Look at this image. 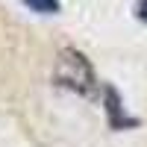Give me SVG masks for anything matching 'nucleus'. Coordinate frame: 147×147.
<instances>
[{"mask_svg":"<svg viewBox=\"0 0 147 147\" xmlns=\"http://www.w3.org/2000/svg\"><path fill=\"white\" fill-rule=\"evenodd\" d=\"M32 12H41V15H50V12L59 9V0H24Z\"/></svg>","mask_w":147,"mask_h":147,"instance_id":"1","label":"nucleus"},{"mask_svg":"<svg viewBox=\"0 0 147 147\" xmlns=\"http://www.w3.org/2000/svg\"><path fill=\"white\" fill-rule=\"evenodd\" d=\"M136 9H138V18L147 24V0H138V6H136Z\"/></svg>","mask_w":147,"mask_h":147,"instance_id":"2","label":"nucleus"}]
</instances>
